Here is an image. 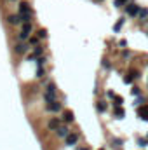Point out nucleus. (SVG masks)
<instances>
[{
    "label": "nucleus",
    "mask_w": 148,
    "mask_h": 150,
    "mask_svg": "<svg viewBox=\"0 0 148 150\" xmlns=\"http://www.w3.org/2000/svg\"><path fill=\"white\" fill-rule=\"evenodd\" d=\"M7 23L9 25H12V26H16V25H21V18H19V14H7Z\"/></svg>",
    "instance_id": "7"
},
{
    "label": "nucleus",
    "mask_w": 148,
    "mask_h": 150,
    "mask_svg": "<svg viewBox=\"0 0 148 150\" xmlns=\"http://www.w3.org/2000/svg\"><path fill=\"white\" fill-rule=\"evenodd\" d=\"M28 49H30V44H28V42H16V44H14V54H18V56L26 54Z\"/></svg>",
    "instance_id": "2"
},
{
    "label": "nucleus",
    "mask_w": 148,
    "mask_h": 150,
    "mask_svg": "<svg viewBox=\"0 0 148 150\" xmlns=\"http://www.w3.org/2000/svg\"><path fill=\"white\" fill-rule=\"evenodd\" d=\"M45 93H49V94H54V96H56V93H58L56 84H54V82H47V84H45Z\"/></svg>",
    "instance_id": "13"
},
{
    "label": "nucleus",
    "mask_w": 148,
    "mask_h": 150,
    "mask_svg": "<svg viewBox=\"0 0 148 150\" xmlns=\"http://www.w3.org/2000/svg\"><path fill=\"white\" fill-rule=\"evenodd\" d=\"M131 2H134V0H113V5H115V7H125V5L131 4Z\"/></svg>",
    "instance_id": "19"
},
{
    "label": "nucleus",
    "mask_w": 148,
    "mask_h": 150,
    "mask_svg": "<svg viewBox=\"0 0 148 150\" xmlns=\"http://www.w3.org/2000/svg\"><path fill=\"white\" fill-rule=\"evenodd\" d=\"M77 142H78V134L77 133H70V136L65 140V145L66 147H73V145H77Z\"/></svg>",
    "instance_id": "9"
},
{
    "label": "nucleus",
    "mask_w": 148,
    "mask_h": 150,
    "mask_svg": "<svg viewBox=\"0 0 148 150\" xmlns=\"http://www.w3.org/2000/svg\"><path fill=\"white\" fill-rule=\"evenodd\" d=\"M129 74L132 75V79H140V77H141V72H140V70H134V68L129 70Z\"/></svg>",
    "instance_id": "30"
},
{
    "label": "nucleus",
    "mask_w": 148,
    "mask_h": 150,
    "mask_svg": "<svg viewBox=\"0 0 148 150\" xmlns=\"http://www.w3.org/2000/svg\"><path fill=\"white\" fill-rule=\"evenodd\" d=\"M124 23H125V18H124V16H122V18H118V21L113 25V32H115V33H118V32H120V28L124 26Z\"/></svg>",
    "instance_id": "14"
},
{
    "label": "nucleus",
    "mask_w": 148,
    "mask_h": 150,
    "mask_svg": "<svg viewBox=\"0 0 148 150\" xmlns=\"http://www.w3.org/2000/svg\"><path fill=\"white\" fill-rule=\"evenodd\" d=\"M44 101H45L47 105H51V103H54V101H58V100H56V96H54V94L45 93V94H44Z\"/></svg>",
    "instance_id": "17"
},
{
    "label": "nucleus",
    "mask_w": 148,
    "mask_h": 150,
    "mask_svg": "<svg viewBox=\"0 0 148 150\" xmlns=\"http://www.w3.org/2000/svg\"><path fill=\"white\" fill-rule=\"evenodd\" d=\"M124 82H125V84H132V82H134V79H132V75H131V74L124 75Z\"/></svg>",
    "instance_id": "31"
},
{
    "label": "nucleus",
    "mask_w": 148,
    "mask_h": 150,
    "mask_svg": "<svg viewBox=\"0 0 148 150\" xmlns=\"http://www.w3.org/2000/svg\"><path fill=\"white\" fill-rule=\"evenodd\" d=\"M111 147L115 150H122V145H124V140L122 138H111Z\"/></svg>",
    "instance_id": "12"
},
{
    "label": "nucleus",
    "mask_w": 148,
    "mask_h": 150,
    "mask_svg": "<svg viewBox=\"0 0 148 150\" xmlns=\"http://www.w3.org/2000/svg\"><path fill=\"white\" fill-rule=\"evenodd\" d=\"M35 63H37V67H44V65L47 63V58H45V56H42V58H37V61H35Z\"/></svg>",
    "instance_id": "27"
},
{
    "label": "nucleus",
    "mask_w": 148,
    "mask_h": 150,
    "mask_svg": "<svg viewBox=\"0 0 148 150\" xmlns=\"http://www.w3.org/2000/svg\"><path fill=\"white\" fill-rule=\"evenodd\" d=\"M37 37L40 38V40H45V38H47V30H45V28H38L37 30Z\"/></svg>",
    "instance_id": "20"
},
{
    "label": "nucleus",
    "mask_w": 148,
    "mask_h": 150,
    "mask_svg": "<svg viewBox=\"0 0 148 150\" xmlns=\"http://www.w3.org/2000/svg\"><path fill=\"white\" fill-rule=\"evenodd\" d=\"M136 145H138L140 149H145L148 145V140L147 138H138V140H136Z\"/></svg>",
    "instance_id": "22"
},
{
    "label": "nucleus",
    "mask_w": 148,
    "mask_h": 150,
    "mask_svg": "<svg viewBox=\"0 0 148 150\" xmlns=\"http://www.w3.org/2000/svg\"><path fill=\"white\" fill-rule=\"evenodd\" d=\"M45 108H47L49 112H52V113H59V112H63V103H61V101H54V103L47 105Z\"/></svg>",
    "instance_id": "5"
},
{
    "label": "nucleus",
    "mask_w": 148,
    "mask_h": 150,
    "mask_svg": "<svg viewBox=\"0 0 148 150\" xmlns=\"http://www.w3.org/2000/svg\"><path fill=\"white\" fill-rule=\"evenodd\" d=\"M61 120L65 122V124H72L75 120V113L72 112V110H63V113H61Z\"/></svg>",
    "instance_id": "4"
},
{
    "label": "nucleus",
    "mask_w": 148,
    "mask_h": 150,
    "mask_svg": "<svg viewBox=\"0 0 148 150\" xmlns=\"http://www.w3.org/2000/svg\"><path fill=\"white\" fill-rule=\"evenodd\" d=\"M19 14H33L28 2H19Z\"/></svg>",
    "instance_id": "8"
},
{
    "label": "nucleus",
    "mask_w": 148,
    "mask_h": 150,
    "mask_svg": "<svg viewBox=\"0 0 148 150\" xmlns=\"http://www.w3.org/2000/svg\"><path fill=\"white\" fill-rule=\"evenodd\" d=\"M147 140H148V134H147Z\"/></svg>",
    "instance_id": "37"
},
{
    "label": "nucleus",
    "mask_w": 148,
    "mask_h": 150,
    "mask_svg": "<svg viewBox=\"0 0 148 150\" xmlns=\"http://www.w3.org/2000/svg\"><path fill=\"white\" fill-rule=\"evenodd\" d=\"M131 56H132V52H131L129 49H124V51H122V58H124V59H129Z\"/></svg>",
    "instance_id": "29"
},
{
    "label": "nucleus",
    "mask_w": 148,
    "mask_h": 150,
    "mask_svg": "<svg viewBox=\"0 0 148 150\" xmlns=\"http://www.w3.org/2000/svg\"><path fill=\"white\" fill-rule=\"evenodd\" d=\"M122 103H124V98L117 94V96L113 98V108H115V107H122Z\"/></svg>",
    "instance_id": "21"
},
{
    "label": "nucleus",
    "mask_w": 148,
    "mask_h": 150,
    "mask_svg": "<svg viewBox=\"0 0 148 150\" xmlns=\"http://www.w3.org/2000/svg\"><path fill=\"white\" fill-rule=\"evenodd\" d=\"M33 54H35L37 58H42V54H44V45H42V44H40L38 47H35V49H33Z\"/></svg>",
    "instance_id": "25"
},
{
    "label": "nucleus",
    "mask_w": 148,
    "mask_h": 150,
    "mask_svg": "<svg viewBox=\"0 0 148 150\" xmlns=\"http://www.w3.org/2000/svg\"><path fill=\"white\" fill-rule=\"evenodd\" d=\"M134 105H136L138 108H141L143 105H147V98H145V96H141V98H138V100L134 101Z\"/></svg>",
    "instance_id": "24"
},
{
    "label": "nucleus",
    "mask_w": 148,
    "mask_h": 150,
    "mask_svg": "<svg viewBox=\"0 0 148 150\" xmlns=\"http://www.w3.org/2000/svg\"><path fill=\"white\" fill-rule=\"evenodd\" d=\"M80 150H89V149H80Z\"/></svg>",
    "instance_id": "35"
},
{
    "label": "nucleus",
    "mask_w": 148,
    "mask_h": 150,
    "mask_svg": "<svg viewBox=\"0 0 148 150\" xmlns=\"http://www.w3.org/2000/svg\"><path fill=\"white\" fill-rule=\"evenodd\" d=\"M124 115H125V112H124L122 107H115V108H113V117H115V119H122Z\"/></svg>",
    "instance_id": "15"
},
{
    "label": "nucleus",
    "mask_w": 148,
    "mask_h": 150,
    "mask_svg": "<svg viewBox=\"0 0 148 150\" xmlns=\"http://www.w3.org/2000/svg\"><path fill=\"white\" fill-rule=\"evenodd\" d=\"M61 126H63V120H61L59 117H52V119L47 122V127H49L51 131H58Z\"/></svg>",
    "instance_id": "3"
},
{
    "label": "nucleus",
    "mask_w": 148,
    "mask_h": 150,
    "mask_svg": "<svg viewBox=\"0 0 148 150\" xmlns=\"http://www.w3.org/2000/svg\"><path fill=\"white\" fill-rule=\"evenodd\" d=\"M96 110H98L99 113L106 112V101H103V100H99V101L96 103Z\"/></svg>",
    "instance_id": "16"
},
{
    "label": "nucleus",
    "mask_w": 148,
    "mask_h": 150,
    "mask_svg": "<svg viewBox=\"0 0 148 150\" xmlns=\"http://www.w3.org/2000/svg\"><path fill=\"white\" fill-rule=\"evenodd\" d=\"M140 9H141V7H140L136 2H131V4H127V5L124 7V12H125L127 16H131V18H138Z\"/></svg>",
    "instance_id": "1"
},
{
    "label": "nucleus",
    "mask_w": 148,
    "mask_h": 150,
    "mask_svg": "<svg viewBox=\"0 0 148 150\" xmlns=\"http://www.w3.org/2000/svg\"><path fill=\"white\" fill-rule=\"evenodd\" d=\"M70 133H72V131H70V127H68L66 124H63V126H61V127H59V129L56 131L58 138H65V140H66V138L70 136Z\"/></svg>",
    "instance_id": "6"
},
{
    "label": "nucleus",
    "mask_w": 148,
    "mask_h": 150,
    "mask_svg": "<svg viewBox=\"0 0 148 150\" xmlns=\"http://www.w3.org/2000/svg\"><path fill=\"white\" fill-rule=\"evenodd\" d=\"M131 93H132V94H134V96H140V94H141V89H140V87H138V86H134V87H132V91H131Z\"/></svg>",
    "instance_id": "32"
},
{
    "label": "nucleus",
    "mask_w": 148,
    "mask_h": 150,
    "mask_svg": "<svg viewBox=\"0 0 148 150\" xmlns=\"http://www.w3.org/2000/svg\"><path fill=\"white\" fill-rule=\"evenodd\" d=\"M45 75V68L44 67H37V79H42Z\"/></svg>",
    "instance_id": "28"
},
{
    "label": "nucleus",
    "mask_w": 148,
    "mask_h": 150,
    "mask_svg": "<svg viewBox=\"0 0 148 150\" xmlns=\"http://www.w3.org/2000/svg\"><path fill=\"white\" fill-rule=\"evenodd\" d=\"M99 150H105V149H99Z\"/></svg>",
    "instance_id": "38"
},
{
    "label": "nucleus",
    "mask_w": 148,
    "mask_h": 150,
    "mask_svg": "<svg viewBox=\"0 0 148 150\" xmlns=\"http://www.w3.org/2000/svg\"><path fill=\"white\" fill-rule=\"evenodd\" d=\"M138 18H140V19H138L140 23H147L148 21V7H141V9H140Z\"/></svg>",
    "instance_id": "10"
},
{
    "label": "nucleus",
    "mask_w": 148,
    "mask_h": 150,
    "mask_svg": "<svg viewBox=\"0 0 148 150\" xmlns=\"http://www.w3.org/2000/svg\"><path fill=\"white\" fill-rule=\"evenodd\" d=\"M118 45H120V47H125V45H127V40H120Z\"/></svg>",
    "instance_id": "34"
},
{
    "label": "nucleus",
    "mask_w": 148,
    "mask_h": 150,
    "mask_svg": "<svg viewBox=\"0 0 148 150\" xmlns=\"http://www.w3.org/2000/svg\"><path fill=\"white\" fill-rule=\"evenodd\" d=\"M138 115H140V119H143L145 122H148V103L143 105L141 108H138Z\"/></svg>",
    "instance_id": "11"
},
{
    "label": "nucleus",
    "mask_w": 148,
    "mask_h": 150,
    "mask_svg": "<svg viewBox=\"0 0 148 150\" xmlns=\"http://www.w3.org/2000/svg\"><path fill=\"white\" fill-rule=\"evenodd\" d=\"M96 2H103V0H96Z\"/></svg>",
    "instance_id": "36"
},
{
    "label": "nucleus",
    "mask_w": 148,
    "mask_h": 150,
    "mask_svg": "<svg viewBox=\"0 0 148 150\" xmlns=\"http://www.w3.org/2000/svg\"><path fill=\"white\" fill-rule=\"evenodd\" d=\"M28 44H30V47H33V49H35V47H38V45H40V38H38L37 35H35V37H30Z\"/></svg>",
    "instance_id": "18"
},
{
    "label": "nucleus",
    "mask_w": 148,
    "mask_h": 150,
    "mask_svg": "<svg viewBox=\"0 0 148 150\" xmlns=\"http://www.w3.org/2000/svg\"><path fill=\"white\" fill-rule=\"evenodd\" d=\"M21 32H26V33H30V35H32V32H33V26H32V23H30V25H23Z\"/></svg>",
    "instance_id": "26"
},
{
    "label": "nucleus",
    "mask_w": 148,
    "mask_h": 150,
    "mask_svg": "<svg viewBox=\"0 0 148 150\" xmlns=\"http://www.w3.org/2000/svg\"><path fill=\"white\" fill-rule=\"evenodd\" d=\"M101 67L105 68V70H111V61L108 58H103V61H101Z\"/></svg>",
    "instance_id": "23"
},
{
    "label": "nucleus",
    "mask_w": 148,
    "mask_h": 150,
    "mask_svg": "<svg viewBox=\"0 0 148 150\" xmlns=\"http://www.w3.org/2000/svg\"><path fill=\"white\" fill-rule=\"evenodd\" d=\"M115 96H117V94H115L113 91H106V98H110V100H113Z\"/></svg>",
    "instance_id": "33"
}]
</instances>
